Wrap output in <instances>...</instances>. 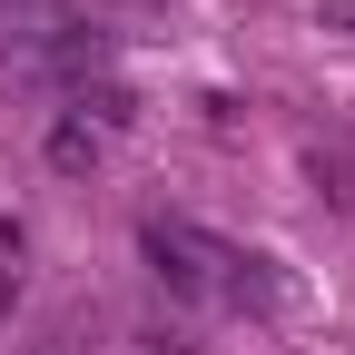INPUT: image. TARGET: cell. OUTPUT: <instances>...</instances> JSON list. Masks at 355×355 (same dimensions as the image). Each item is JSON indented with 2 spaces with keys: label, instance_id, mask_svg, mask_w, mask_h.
Listing matches in <instances>:
<instances>
[{
  "label": "cell",
  "instance_id": "cell-1",
  "mask_svg": "<svg viewBox=\"0 0 355 355\" xmlns=\"http://www.w3.org/2000/svg\"><path fill=\"white\" fill-rule=\"evenodd\" d=\"M50 168H99V139H89V128H50Z\"/></svg>",
  "mask_w": 355,
  "mask_h": 355
},
{
  "label": "cell",
  "instance_id": "cell-2",
  "mask_svg": "<svg viewBox=\"0 0 355 355\" xmlns=\"http://www.w3.org/2000/svg\"><path fill=\"white\" fill-rule=\"evenodd\" d=\"M20 257H30V237L0 217V296H20Z\"/></svg>",
  "mask_w": 355,
  "mask_h": 355
}]
</instances>
